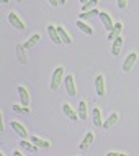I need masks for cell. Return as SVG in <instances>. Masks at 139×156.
<instances>
[{
    "mask_svg": "<svg viewBox=\"0 0 139 156\" xmlns=\"http://www.w3.org/2000/svg\"><path fill=\"white\" fill-rule=\"evenodd\" d=\"M97 3H98V0H88L87 3H83L82 12H90V10H93V8L97 7Z\"/></svg>",
    "mask_w": 139,
    "mask_h": 156,
    "instance_id": "cell-23",
    "label": "cell"
},
{
    "mask_svg": "<svg viewBox=\"0 0 139 156\" xmlns=\"http://www.w3.org/2000/svg\"><path fill=\"white\" fill-rule=\"evenodd\" d=\"M0 2H2V3H8V0H0Z\"/></svg>",
    "mask_w": 139,
    "mask_h": 156,
    "instance_id": "cell-32",
    "label": "cell"
},
{
    "mask_svg": "<svg viewBox=\"0 0 139 156\" xmlns=\"http://www.w3.org/2000/svg\"><path fill=\"white\" fill-rule=\"evenodd\" d=\"M13 154H15V156H22V151L16 150V151H13Z\"/></svg>",
    "mask_w": 139,
    "mask_h": 156,
    "instance_id": "cell-29",
    "label": "cell"
},
{
    "mask_svg": "<svg viewBox=\"0 0 139 156\" xmlns=\"http://www.w3.org/2000/svg\"><path fill=\"white\" fill-rule=\"evenodd\" d=\"M62 79H64V67H57V69L53 73V79H51V89L53 90H57L59 89Z\"/></svg>",
    "mask_w": 139,
    "mask_h": 156,
    "instance_id": "cell-1",
    "label": "cell"
},
{
    "mask_svg": "<svg viewBox=\"0 0 139 156\" xmlns=\"http://www.w3.org/2000/svg\"><path fill=\"white\" fill-rule=\"evenodd\" d=\"M57 2H59V5H64V3H66V0H57Z\"/></svg>",
    "mask_w": 139,
    "mask_h": 156,
    "instance_id": "cell-30",
    "label": "cell"
},
{
    "mask_svg": "<svg viewBox=\"0 0 139 156\" xmlns=\"http://www.w3.org/2000/svg\"><path fill=\"white\" fill-rule=\"evenodd\" d=\"M95 89H97V94H98L100 97L105 95V77L103 74H98L95 79Z\"/></svg>",
    "mask_w": 139,
    "mask_h": 156,
    "instance_id": "cell-5",
    "label": "cell"
},
{
    "mask_svg": "<svg viewBox=\"0 0 139 156\" xmlns=\"http://www.w3.org/2000/svg\"><path fill=\"white\" fill-rule=\"evenodd\" d=\"M93 140H95V135H93V132H88L85 136H83V140L80 141V145H79V148L80 150H87L88 146L93 143Z\"/></svg>",
    "mask_w": 139,
    "mask_h": 156,
    "instance_id": "cell-11",
    "label": "cell"
},
{
    "mask_svg": "<svg viewBox=\"0 0 139 156\" xmlns=\"http://www.w3.org/2000/svg\"><path fill=\"white\" fill-rule=\"evenodd\" d=\"M12 128H13V132L18 135L20 138H26L28 136V132H26V128L20 123V122H12Z\"/></svg>",
    "mask_w": 139,
    "mask_h": 156,
    "instance_id": "cell-8",
    "label": "cell"
},
{
    "mask_svg": "<svg viewBox=\"0 0 139 156\" xmlns=\"http://www.w3.org/2000/svg\"><path fill=\"white\" fill-rule=\"evenodd\" d=\"M108 156H123V153H120V151H110Z\"/></svg>",
    "mask_w": 139,
    "mask_h": 156,
    "instance_id": "cell-27",
    "label": "cell"
},
{
    "mask_svg": "<svg viewBox=\"0 0 139 156\" xmlns=\"http://www.w3.org/2000/svg\"><path fill=\"white\" fill-rule=\"evenodd\" d=\"M92 119H93V123H95V126H103L102 113H100L98 108H93V110H92Z\"/></svg>",
    "mask_w": 139,
    "mask_h": 156,
    "instance_id": "cell-18",
    "label": "cell"
},
{
    "mask_svg": "<svg viewBox=\"0 0 139 156\" xmlns=\"http://www.w3.org/2000/svg\"><path fill=\"white\" fill-rule=\"evenodd\" d=\"M136 59H137V54L136 53H129L128 56H126V59L123 62V71H124V73H129V71H131V67L134 66Z\"/></svg>",
    "mask_w": 139,
    "mask_h": 156,
    "instance_id": "cell-2",
    "label": "cell"
},
{
    "mask_svg": "<svg viewBox=\"0 0 139 156\" xmlns=\"http://www.w3.org/2000/svg\"><path fill=\"white\" fill-rule=\"evenodd\" d=\"M79 2H80V3H82V5H83V3H87V2H88V0H79Z\"/></svg>",
    "mask_w": 139,
    "mask_h": 156,
    "instance_id": "cell-31",
    "label": "cell"
},
{
    "mask_svg": "<svg viewBox=\"0 0 139 156\" xmlns=\"http://www.w3.org/2000/svg\"><path fill=\"white\" fill-rule=\"evenodd\" d=\"M95 15H100V12L97 10V8H93V10H90V12H83V13H80V20H88V18H93Z\"/></svg>",
    "mask_w": 139,
    "mask_h": 156,
    "instance_id": "cell-22",
    "label": "cell"
},
{
    "mask_svg": "<svg viewBox=\"0 0 139 156\" xmlns=\"http://www.w3.org/2000/svg\"><path fill=\"white\" fill-rule=\"evenodd\" d=\"M18 2H22V0H18Z\"/></svg>",
    "mask_w": 139,
    "mask_h": 156,
    "instance_id": "cell-33",
    "label": "cell"
},
{
    "mask_svg": "<svg viewBox=\"0 0 139 156\" xmlns=\"http://www.w3.org/2000/svg\"><path fill=\"white\" fill-rule=\"evenodd\" d=\"M121 30H123V23H115V27L111 28V31H108V40H111V41H115L118 36L121 35Z\"/></svg>",
    "mask_w": 139,
    "mask_h": 156,
    "instance_id": "cell-10",
    "label": "cell"
},
{
    "mask_svg": "<svg viewBox=\"0 0 139 156\" xmlns=\"http://www.w3.org/2000/svg\"><path fill=\"white\" fill-rule=\"evenodd\" d=\"M16 90H18V95H20V102H22V105H26V107H28V105H29V94H28V90L25 89L23 86H20V87H18V89H16Z\"/></svg>",
    "mask_w": 139,
    "mask_h": 156,
    "instance_id": "cell-12",
    "label": "cell"
},
{
    "mask_svg": "<svg viewBox=\"0 0 139 156\" xmlns=\"http://www.w3.org/2000/svg\"><path fill=\"white\" fill-rule=\"evenodd\" d=\"M64 82H66V90H67V94L69 95H75L77 94V90H75V82H74V76H66V79H64Z\"/></svg>",
    "mask_w": 139,
    "mask_h": 156,
    "instance_id": "cell-3",
    "label": "cell"
},
{
    "mask_svg": "<svg viewBox=\"0 0 139 156\" xmlns=\"http://www.w3.org/2000/svg\"><path fill=\"white\" fill-rule=\"evenodd\" d=\"M8 22H10V23H12V27H15L16 30H25V23L18 18V15H16L15 12L8 13Z\"/></svg>",
    "mask_w": 139,
    "mask_h": 156,
    "instance_id": "cell-4",
    "label": "cell"
},
{
    "mask_svg": "<svg viewBox=\"0 0 139 156\" xmlns=\"http://www.w3.org/2000/svg\"><path fill=\"white\" fill-rule=\"evenodd\" d=\"M20 146H22L23 150H26V151H29V153H36L38 151V146L35 145V143H28L26 141V138H22V143H20Z\"/></svg>",
    "mask_w": 139,
    "mask_h": 156,
    "instance_id": "cell-15",
    "label": "cell"
},
{
    "mask_svg": "<svg viewBox=\"0 0 139 156\" xmlns=\"http://www.w3.org/2000/svg\"><path fill=\"white\" fill-rule=\"evenodd\" d=\"M77 27L80 28V30L85 33V35H92L93 33V30H92V27H88L87 23H83V20H77Z\"/></svg>",
    "mask_w": 139,
    "mask_h": 156,
    "instance_id": "cell-21",
    "label": "cell"
},
{
    "mask_svg": "<svg viewBox=\"0 0 139 156\" xmlns=\"http://www.w3.org/2000/svg\"><path fill=\"white\" fill-rule=\"evenodd\" d=\"M48 35H49V38L53 40V43H54V44H62L61 38H59L57 27H54V25H49V27H48Z\"/></svg>",
    "mask_w": 139,
    "mask_h": 156,
    "instance_id": "cell-6",
    "label": "cell"
},
{
    "mask_svg": "<svg viewBox=\"0 0 139 156\" xmlns=\"http://www.w3.org/2000/svg\"><path fill=\"white\" fill-rule=\"evenodd\" d=\"M121 46H123V38L118 36L115 41H113V46H111V54L113 56H118L121 53Z\"/></svg>",
    "mask_w": 139,
    "mask_h": 156,
    "instance_id": "cell-14",
    "label": "cell"
},
{
    "mask_svg": "<svg viewBox=\"0 0 139 156\" xmlns=\"http://www.w3.org/2000/svg\"><path fill=\"white\" fill-rule=\"evenodd\" d=\"M13 112L16 113H29V108L26 107V105H13Z\"/></svg>",
    "mask_w": 139,
    "mask_h": 156,
    "instance_id": "cell-25",
    "label": "cell"
},
{
    "mask_svg": "<svg viewBox=\"0 0 139 156\" xmlns=\"http://www.w3.org/2000/svg\"><path fill=\"white\" fill-rule=\"evenodd\" d=\"M62 110H64V115L67 117V119H70L72 122L80 120V119H79V113H77V112H74V110H72V107H70L69 104H64V105H62Z\"/></svg>",
    "mask_w": 139,
    "mask_h": 156,
    "instance_id": "cell-7",
    "label": "cell"
},
{
    "mask_svg": "<svg viewBox=\"0 0 139 156\" xmlns=\"http://www.w3.org/2000/svg\"><path fill=\"white\" fill-rule=\"evenodd\" d=\"M31 141L35 143V145L38 146V148H49L51 146V143L49 141H46V140H41V138H38V136H31Z\"/></svg>",
    "mask_w": 139,
    "mask_h": 156,
    "instance_id": "cell-20",
    "label": "cell"
},
{
    "mask_svg": "<svg viewBox=\"0 0 139 156\" xmlns=\"http://www.w3.org/2000/svg\"><path fill=\"white\" fill-rule=\"evenodd\" d=\"M77 113H79V119H80V120H85L87 119L88 110H87V102H85V100H80V102H79Z\"/></svg>",
    "mask_w": 139,
    "mask_h": 156,
    "instance_id": "cell-13",
    "label": "cell"
},
{
    "mask_svg": "<svg viewBox=\"0 0 139 156\" xmlns=\"http://www.w3.org/2000/svg\"><path fill=\"white\" fill-rule=\"evenodd\" d=\"M100 20H102V23H103V27H105V30L107 31H111V28L115 27V23L111 22V18H110V15L108 13H105V12H100Z\"/></svg>",
    "mask_w": 139,
    "mask_h": 156,
    "instance_id": "cell-9",
    "label": "cell"
},
{
    "mask_svg": "<svg viewBox=\"0 0 139 156\" xmlns=\"http://www.w3.org/2000/svg\"><path fill=\"white\" fill-rule=\"evenodd\" d=\"M48 2L51 3V7H57V5H59V2H57V0H48Z\"/></svg>",
    "mask_w": 139,
    "mask_h": 156,
    "instance_id": "cell-28",
    "label": "cell"
},
{
    "mask_svg": "<svg viewBox=\"0 0 139 156\" xmlns=\"http://www.w3.org/2000/svg\"><path fill=\"white\" fill-rule=\"evenodd\" d=\"M16 54H18L20 62H26V56H25V48H23V44L16 46Z\"/></svg>",
    "mask_w": 139,
    "mask_h": 156,
    "instance_id": "cell-24",
    "label": "cell"
},
{
    "mask_svg": "<svg viewBox=\"0 0 139 156\" xmlns=\"http://www.w3.org/2000/svg\"><path fill=\"white\" fill-rule=\"evenodd\" d=\"M57 31H59V38H61V41L64 44H70V36H69V33H67L64 28H61V27H57Z\"/></svg>",
    "mask_w": 139,
    "mask_h": 156,
    "instance_id": "cell-19",
    "label": "cell"
},
{
    "mask_svg": "<svg viewBox=\"0 0 139 156\" xmlns=\"http://www.w3.org/2000/svg\"><path fill=\"white\" fill-rule=\"evenodd\" d=\"M116 3H118V8L124 10V8H126V3H128V0H116Z\"/></svg>",
    "mask_w": 139,
    "mask_h": 156,
    "instance_id": "cell-26",
    "label": "cell"
},
{
    "mask_svg": "<svg viewBox=\"0 0 139 156\" xmlns=\"http://www.w3.org/2000/svg\"><path fill=\"white\" fill-rule=\"evenodd\" d=\"M39 40H41V36H39V35H33V36L26 41V43L23 44V48H25V49H31V48H35V46L39 43Z\"/></svg>",
    "mask_w": 139,
    "mask_h": 156,
    "instance_id": "cell-16",
    "label": "cell"
},
{
    "mask_svg": "<svg viewBox=\"0 0 139 156\" xmlns=\"http://www.w3.org/2000/svg\"><path fill=\"white\" fill-rule=\"evenodd\" d=\"M116 122H118V113L115 112V113H111V115L103 122V128H111V126L116 125Z\"/></svg>",
    "mask_w": 139,
    "mask_h": 156,
    "instance_id": "cell-17",
    "label": "cell"
}]
</instances>
